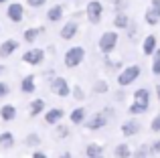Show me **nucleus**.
<instances>
[{
	"label": "nucleus",
	"mask_w": 160,
	"mask_h": 158,
	"mask_svg": "<svg viewBox=\"0 0 160 158\" xmlns=\"http://www.w3.org/2000/svg\"><path fill=\"white\" fill-rule=\"evenodd\" d=\"M0 144H2V146H12V144H14L12 132H2V134H0Z\"/></svg>",
	"instance_id": "nucleus-23"
},
{
	"label": "nucleus",
	"mask_w": 160,
	"mask_h": 158,
	"mask_svg": "<svg viewBox=\"0 0 160 158\" xmlns=\"http://www.w3.org/2000/svg\"><path fill=\"white\" fill-rule=\"evenodd\" d=\"M16 49H18V41H14V39L4 41V43L0 45V59H6V57H10L12 51H16Z\"/></svg>",
	"instance_id": "nucleus-12"
},
{
	"label": "nucleus",
	"mask_w": 160,
	"mask_h": 158,
	"mask_svg": "<svg viewBox=\"0 0 160 158\" xmlns=\"http://www.w3.org/2000/svg\"><path fill=\"white\" fill-rule=\"evenodd\" d=\"M0 118H2V122H12V120L16 118V107L12 106V103L2 106L0 107Z\"/></svg>",
	"instance_id": "nucleus-15"
},
{
	"label": "nucleus",
	"mask_w": 160,
	"mask_h": 158,
	"mask_svg": "<svg viewBox=\"0 0 160 158\" xmlns=\"http://www.w3.org/2000/svg\"><path fill=\"white\" fill-rule=\"evenodd\" d=\"M51 89H53V93H57V95H69V85H67V81L63 77H55L53 81H51Z\"/></svg>",
	"instance_id": "nucleus-9"
},
{
	"label": "nucleus",
	"mask_w": 160,
	"mask_h": 158,
	"mask_svg": "<svg viewBox=\"0 0 160 158\" xmlns=\"http://www.w3.org/2000/svg\"><path fill=\"white\" fill-rule=\"evenodd\" d=\"M37 89V85H35V75H27L20 81V91L22 93H32V91Z\"/></svg>",
	"instance_id": "nucleus-18"
},
{
	"label": "nucleus",
	"mask_w": 160,
	"mask_h": 158,
	"mask_svg": "<svg viewBox=\"0 0 160 158\" xmlns=\"http://www.w3.org/2000/svg\"><path fill=\"white\" fill-rule=\"evenodd\" d=\"M87 154H89V156H98V154H99V146L89 144V146H87Z\"/></svg>",
	"instance_id": "nucleus-29"
},
{
	"label": "nucleus",
	"mask_w": 160,
	"mask_h": 158,
	"mask_svg": "<svg viewBox=\"0 0 160 158\" xmlns=\"http://www.w3.org/2000/svg\"><path fill=\"white\" fill-rule=\"evenodd\" d=\"M77 31H79L77 20H67V22L61 27V32H59V37H61V39H65V41H71L75 35H77Z\"/></svg>",
	"instance_id": "nucleus-7"
},
{
	"label": "nucleus",
	"mask_w": 160,
	"mask_h": 158,
	"mask_svg": "<svg viewBox=\"0 0 160 158\" xmlns=\"http://www.w3.org/2000/svg\"><path fill=\"white\" fill-rule=\"evenodd\" d=\"M85 14H87V20H89L91 24L102 22V14H103L102 2H99V0H91V2L87 4V8H85Z\"/></svg>",
	"instance_id": "nucleus-5"
},
{
	"label": "nucleus",
	"mask_w": 160,
	"mask_h": 158,
	"mask_svg": "<svg viewBox=\"0 0 160 158\" xmlns=\"http://www.w3.org/2000/svg\"><path fill=\"white\" fill-rule=\"evenodd\" d=\"M43 110H45V99H35V101L31 103V110H28V114L35 118V116H39Z\"/></svg>",
	"instance_id": "nucleus-21"
},
{
	"label": "nucleus",
	"mask_w": 160,
	"mask_h": 158,
	"mask_svg": "<svg viewBox=\"0 0 160 158\" xmlns=\"http://www.w3.org/2000/svg\"><path fill=\"white\" fill-rule=\"evenodd\" d=\"M6 14H8V18H10L12 22H20V20H22V4H18V2L8 4Z\"/></svg>",
	"instance_id": "nucleus-11"
},
{
	"label": "nucleus",
	"mask_w": 160,
	"mask_h": 158,
	"mask_svg": "<svg viewBox=\"0 0 160 158\" xmlns=\"http://www.w3.org/2000/svg\"><path fill=\"white\" fill-rule=\"evenodd\" d=\"M128 24H130V18L124 14V12H118L116 18H113V27L116 28H128Z\"/></svg>",
	"instance_id": "nucleus-20"
},
{
	"label": "nucleus",
	"mask_w": 160,
	"mask_h": 158,
	"mask_svg": "<svg viewBox=\"0 0 160 158\" xmlns=\"http://www.w3.org/2000/svg\"><path fill=\"white\" fill-rule=\"evenodd\" d=\"M138 77H140V67H138V65H130V67H126L124 71L118 75V85L128 87L130 83H134Z\"/></svg>",
	"instance_id": "nucleus-4"
},
{
	"label": "nucleus",
	"mask_w": 160,
	"mask_h": 158,
	"mask_svg": "<svg viewBox=\"0 0 160 158\" xmlns=\"http://www.w3.org/2000/svg\"><path fill=\"white\" fill-rule=\"evenodd\" d=\"M152 73L160 75V49L154 51V61H152Z\"/></svg>",
	"instance_id": "nucleus-24"
},
{
	"label": "nucleus",
	"mask_w": 160,
	"mask_h": 158,
	"mask_svg": "<svg viewBox=\"0 0 160 158\" xmlns=\"http://www.w3.org/2000/svg\"><path fill=\"white\" fill-rule=\"evenodd\" d=\"M83 59H85V49L83 47H71V49H67L65 57H63V63H65V67L75 69L77 65H81Z\"/></svg>",
	"instance_id": "nucleus-2"
},
{
	"label": "nucleus",
	"mask_w": 160,
	"mask_h": 158,
	"mask_svg": "<svg viewBox=\"0 0 160 158\" xmlns=\"http://www.w3.org/2000/svg\"><path fill=\"white\" fill-rule=\"evenodd\" d=\"M63 16V6L61 4H57V6H53L51 10L47 12V20H51V22H57L59 18Z\"/></svg>",
	"instance_id": "nucleus-19"
},
{
	"label": "nucleus",
	"mask_w": 160,
	"mask_h": 158,
	"mask_svg": "<svg viewBox=\"0 0 160 158\" xmlns=\"http://www.w3.org/2000/svg\"><path fill=\"white\" fill-rule=\"evenodd\" d=\"M63 158H69V154H63Z\"/></svg>",
	"instance_id": "nucleus-37"
},
{
	"label": "nucleus",
	"mask_w": 160,
	"mask_h": 158,
	"mask_svg": "<svg viewBox=\"0 0 160 158\" xmlns=\"http://www.w3.org/2000/svg\"><path fill=\"white\" fill-rule=\"evenodd\" d=\"M144 18H146V22H148L150 27H156V24L160 22V16L156 14V12H152V10H150V8H148V10H146V16H144Z\"/></svg>",
	"instance_id": "nucleus-22"
},
{
	"label": "nucleus",
	"mask_w": 160,
	"mask_h": 158,
	"mask_svg": "<svg viewBox=\"0 0 160 158\" xmlns=\"http://www.w3.org/2000/svg\"><path fill=\"white\" fill-rule=\"evenodd\" d=\"M65 116V111L61 110V107H51V110L45 114V122L47 124H51V126H55V124H59L61 122V118Z\"/></svg>",
	"instance_id": "nucleus-13"
},
{
	"label": "nucleus",
	"mask_w": 160,
	"mask_h": 158,
	"mask_svg": "<svg viewBox=\"0 0 160 158\" xmlns=\"http://www.w3.org/2000/svg\"><path fill=\"white\" fill-rule=\"evenodd\" d=\"M150 107V91L146 87L134 91V103L130 106V114H144Z\"/></svg>",
	"instance_id": "nucleus-1"
},
{
	"label": "nucleus",
	"mask_w": 160,
	"mask_h": 158,
	"mask_svg": "<svg viewBox=\"0 0 160 158\" xmlns=\"http://www.w3.org/2000/svg\"><path fill=\"white\" fill-rule=\"evenodd\" d=\"M150 10L156 12V14L160 16V0H152V6H150Z\"/></svg>",
	"instance_id": "nucleus-31"
},
{
	"label": "nucleus",
	"mask_w": 160,
	"mask_h": 158,
	"mask_svg": "<svg viewBox=\"0 0 160 158\" xmlns=\"http://www.w3.org/2000/svg\"><path fill=\"white\" fill-rule=\"evenodd\" d=\"M109 114H112L109 110H103V111H99V114H95L93 120L85 122V128H87V130H99V128H103L109 122V118H108Z\"/></svg>",
	"instance_id": "nucleus-6"
},
{
	"label": "nucleus",
	"mask_w": 160,
	"mask_h": 158,
	"mask_svg": "<svg viewBox=\"0 0 160 158\" xmlns=\"http://www.w3.org/2000/svg\"><path fill=\"white\" fill-rule=\"evenodd\" d=\"M8 93H10V87H8V83L0 81V97H4V95H8Z\"/></svg>",
	"instance_id": "nucleus-28"
},
{
	"label": "nucleus",
	"mask_w": 160,
	"mask_h": 158,
	"mask_svg": "<svg viewBox=\"0 0 160 158\" xmlns=\"http://www.w3.org/2000/svg\"><path fill=\"white\" fill-rule=\"evenodd\" d=\"M57 134H59V136H63V138H65V136L69 134V130H67L65 126H59V128H57Z\"/></svg>",
	"instance_id": "nucleus-32"
},
{
	"label": "nucleus",
	"mask_w": 160,
	"mask_h": 158,
	"mask_svg": "<svg viewBox=\"0 0 160 158\" xmlns=\"http://www.w3.org/2000/svg\"><path fill=\"white\" fill-rule=\"evenodd\" d=\"M150 128H152V132H160V114L154 116L152 124H150Z\"/></svg>",
	"instance_id": "nucleus-26"
},
{
	"label": "nucleus",
	"mask_w": 160,
	"mask_h": 158,
	"mask_svg": "<svg viewBox=\"0 0 160 158\" xmlns=\"http://www.w3.org/2000/svg\"><path fill=\"white\" fill-rule=\"evenodd\" d=\"M156 95L160 97V85H156Z\"/></svg>",
	"instance_id": "nucleus-36"
},
{
	"label": "nucleus",
	"mask_w": 160,
	"mask_h": 158,
	"mask_svg": "<svg viewBox=\"0 0 160 158\" xmlns=\"http://www.w3.org/2000/svg\"><path fill=\"white\" fill-rule=\"evenodd\" d=\"M35 158H47V156H43L41 152H35Z\"/></svg>",
	"instance_id": "nucleus-35"
},
{
	"label": "nucleus",
	"mask_w": 160,
	"mask_h": 158,
	"mask_svg": "<svg viewBox=\"0 0 160 158\" xmlns=\"http://www.w3.org/2000/svg\"><path fill=\"white\" fill-rule=\"evenodd\" d=\"M0 71H2V67H0Z\"/></svg>",
	"instance_id": "nucleus-39"
},
{
	"label": "nucleus",
	"mask_w": 160,
	"mask_h": 158,
	"mask_svg": "<svg viewBox=\"0 0 160 158\" xmlns=\"http://www.w3.org/2000/svg\"><path fill=\"white\" fill-rule=\"evenodd\" d=\"M152 152H160V140H156V142L152 144Z\"/></svg>",
	"instance_id": "nucleus-34"
},
{
	"label": "nucleus",
	"mask_w": 160,
	"mask_h": 158,
	"mask_svg": "<svg viewBox=\"0 0 160 158\" xmlns=\"http://www.w3.org/2000/svg\"><path fill=\"white\" fill-rule=\"evenodd\" d=\"M140 122H138V120H126L124 124H122V134L124 136H136L138 132H140Z\"/></svg>",
	"instance_id": "nucleus-10"
},
{
	"label": "nucleus",
	"mask_w": 160,
	"mask_h": 158,
	"mask_svg": "<svg viewBox=\"0 0 160 158\" xmlns=\"http://www.w3.org/2000/svg\"><path fill=\"white\" fill-rule=\"evenodd\" d=\"M43 59H45V51L43 49H31V51H27L22 55V61L28 63V65H39Z\"/></svg>",
	"instance_id": "nucleus-8"
},
{
	"label": "nucleus",
	"mask_w": 160,
	"mask_h": 158,
	"mask_svg": "<svg viewBox=\"0 0 160 158\" xmlns=\"http://www.w3.org/2000/svg\"><path fill=\"white\" fill-rule=\"evenodd\" d=\"M39 35H45V27H37V28H27V31L22 32L24 41L27 43H32V41L39 39Z\"/></svg>",
	"instance_id": "nucleus-16"
},
{
	"label": "nucleus",
	"mask_w": 160,
	"mask_h": 158,
	"mask_svg": "<svg viewBox=\"0 0 160 158\" xmlns=\"http://www.w3.org/2000/svg\"><path fill=\"white\" fill-rule=\"evenodd\" d=\"M116 45H118V32L116 31H106L99 37V51H102L103 55H112Z\"/></svg>",
	"instance_id": "nucleus-3"
},
{
	"label": "nucleus",
	"mask_w": 160,
	"mask_h": 158,
	"mask_svg": "<svg viewBox=\"0 0 160 158\" xmlns=\"http://www.w3.org/2000/svg\"><path fill=\"white\" fill-rule=\"evenodd\" d=\"M45 2H47V0H27V4H28V6H32V8H39V6H43Z\"/></svg>",
	"instance_id": "nucleus-30"
},
{
	"label": "nucleus",
	"mask_w": 160,
	"mask_h": 158,
	"mask_svg": "<svg viewBox=\"0 0 160 158\" xmlns=\"http://www.w3.org/2000/svg\"><path fill=\"white\" fill-rule=\"evenodd\" d=\"M69 120L71 124H85V107H75L73 111L69 114Z\"/></svg>",
	"instance_id": "nucleus-17"
},
{
	"label": "nucleus",
	"mask_w": 160,
	"mask_h": 158,
	"mask_svg": "<svg viewBox=\"0 0 160 158\" xmlns=\"http://www.w3.org/2000/svg\"><path fill=\"white\" fill-rule=\"evenodd\" d=\"M116 156H120V158H128V156H130V146H128V144H118V148H116Z\"/></svg>",
	"instance_id": "nucleus-25"
},
{
	"label": "nucleus",
	"mask_w": 160,
	"mask_h": 158,
	"mask_svg": "<svg viewBox=\"0 0 160 158\" xmlns=\"http://www.w3.org/2000/svg\"><path fill=\"white\" fill-rule=\"evenodd\" d=\"M2 2H6V0H0V4H2Z\"/></svg>",
	"instance_id": "nucleus-38"
},
{
	"label": "nucleus",
	"mask_w": 160,
	"mask_h": 158,
	"mask_svg": "<svg viewBox=\"0 0 160 158\" xmlns=\"http://www.w3.org/2000/svg\"><path fill=\"white\" fill-rule=\"evenodd\" d=\"M73 95H75V97H83V91H81V87H77V85H75V89H73Z\"/></svg>",
	"instance_id": "nucleus-33"
},
{
	"label": "nucleus",
	"mask_w": 160,
	"mask_h": 158,
	"mask_svg": "<svg viewBox=\"0 0 160 158\" xmlns=\"http://www.w3.org/2000/svg\"><path fill=\"white\" fill-rule=\"evenodd\" d=\"M93 91H98V93H103V91H108L106 81H98V83L93 85Z\"/></svg>",
	"instance_id": "nucleus-27"
},
{
	"label": "nucleus",
	"mask_w": 160,
	"mask_h": 158,
	"mask_svg": "<svg viewBox=\"0 0 160 158\" xmlns=\"http://www.w3.org/2000/svg\"><path fill=\"white\" fill-rule=\"evenodd\" d=\"M156 47H158L156 35H148V37L144 39V43H142V51H144V55H154Z\"/></svg>",
	"instance_id": "nucleus-14"
}]
</instances>
